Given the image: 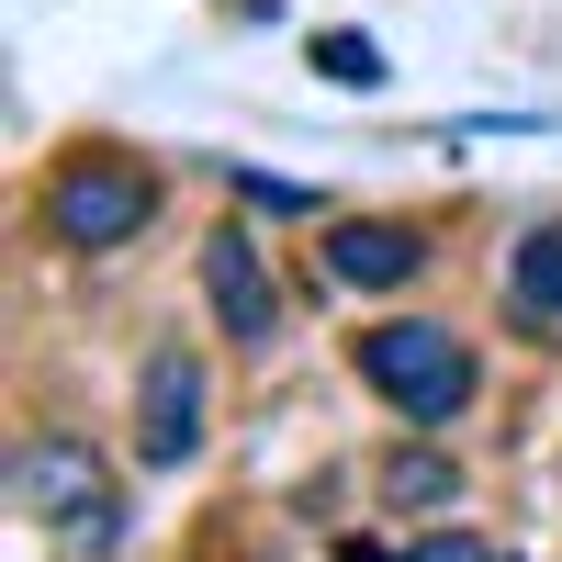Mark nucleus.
I'll return each instance as SVG.
<instances>
[{
  "mask_svg": "<svg viewBox=\"0 0 562 562\" xmlns=\"http://www.w3.org/2000/svg\"><path fill=\"white\" fill-rule=\"evenodd\" d=\"M34 214H45V237H57V248L102 259V248H124V237H147V225H158V169H147V158H113V147H79V158L45 169Z\"/></svg>",
  "mask_w": 562,
  "mask_h": 562,
  "instance_id": "f257e3e1",
  "label": "nucleus"
},
{
  "mask_svg": "<svg viewBox=\"0 0 562 562\" xmlns=\"http://www.w3.org/2000/svg\"><path fill=\"white\" fill-rule=\"evenodd\" d=\"M360 383L383 394L405 428H450V416L473 405V349H461L439 315H383L360 338Z\"/></svg>",
  "mask_w": 562,
  "mask_h": 562,
  "instance_id": "f03ea898",
  "label": "nucleus"
},
{
  "mask_svg": "<svg viewBox=\"0 0 562 562\" xmlns=\"http://www.w3.org/2000/svg\"><path fill=\"white\" fill-rule=\"evenodd\" d=\"M12 506L45 529H79V540H113V484H102V450L90 439H23L12 450Z\"/></svg>",
  "mask_w": 562,
  "mask_h": 562,
  "instance_id": "7ed1b4c3",
  "label": "nucleus"
},
{
  "mask_svg": "<svg viewBox=\"0 0 562 562\" xmlns=\"http://www.w3.org/2000/svg\"><path fill=\"white\" fill-rule=\"evenodd\" d=\"M203 439V360L192 349H158L147 360V394H135V461L147 473H180Z\"/></svg>",
  "mask_w": 562,
  "mask_h": 562,
  "instance_id": "20e7f679",
  "label": "nucleus"
},
{
  "mask_svg": "<svg viewBox=\"0 0 562 562\" xmlns=\"http://www.w3.org/2000/svg\"><path fill=\"white\" fill-rule=\"evenodd\" d=\"M203 293H214V326L237 349H270V326H281V293H270V270L248 248V225H214L203 237Z\"/></svg>",
  "mask_w": 562,
  "mask_h": 562,
  "instance_id": "39448f33",
  "label": "nucleus"
},
{
  "mask_svg": "<svg viewBox=\"0 0 562 562\" xmlns=\"http://www.w3.org/2000/svg\"><path fill=\"white\" fill-rule=\"evenodd\" d=\"M416 270H428V237H416V225L326 214V281H349V293H405Z\"/></svg>",
  "mask_w": 562,
  "mask_h": 562,
  "instance_id": "423d86ee",
  "label": "nucleus"
},
{
  "mask_svg": "<svg viewBox=\"0 0 562 562\" xmlns=\"http://www.w3.org/2000/svg\"><path fill=\"white\" fill-rule=\"evenodd\" d=\"M506 304H518V326H562V225H529L518 248H506Z\"/></svg>",
  "mask_w": 562,
  "mask_h": 562,
  "instance_id": "0eeeda50",
  "label": "nucleus"
},
{
  "mask_svg": "<svg viewBox=\"0 0 562 562\" xmlns=\"http://www.w3.org/2000/svg\"><path fill=\"white\" fill-rule=\"evenodd\" d=\"M304 68H315V79H338V90H383V79H394V57H383L371 34H349V23L304 34Z\"/></svg>",
  "mask_w": 562,
  "mask_h": 562,
  "instance_id": "6e6552de",
  "label": "nucleus"
},
{
  "mask_svg": "<svg viewBox=\"0 0 562 562\" xmlns=\"http://www.w3.org/2000/svg\"><path fill=\"white\" fill-rule=\"evenodd\" d=\"M383 495L405 506V518H439V506H461V461H450V450H394Z\"/></svg>",
  "mask_w": 562,
  "mask_h": 562,
  "instance_id": "1a4fd4ad",
  "label": "nucleus"
},
{
  "mask_svg": "<svg viewBox=\"0 0 562 562\" xmlns=\"http://www.w3.org/2000/svg\"><path fill=\"white\" fill-rule=\"evenodd\" d=\"M225 192L237 203H259V214H293V225H315L326 203L304 192V180H281V169H248V158H225Z\"/></svg>",
  "mask_w": 562,
  "mask_h": 562,
  "instance_id": "9d476101",
  "label": "nucleus"
},
{
  "mask_svg": "<svg viewBox=\"0 0 562 562\" xmlns=\"http://www.w3.org/2000/svg\"><path fill=\"white\" fill-rule=\"evenodd\" d=\"M405 562H484L473 540H428V551H405Z\"/></svg>",
  "mask_w": 562,
  "mask_h": 562,
  "instance_id": "9b49d317",
  "label": "nucleus"
}]
</instances>
